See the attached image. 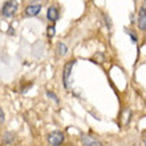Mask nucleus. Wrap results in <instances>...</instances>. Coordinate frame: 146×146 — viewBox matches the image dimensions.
Masks as SVG:
<instances>
[{"label":"nucleus","instance_id":"12","mask_svg":"<svg viewBox=\"0 0 146 146\" xmlns=\"http://www.w3.org/2000/svg\"><path fill=\"white\" fill-rule=\"evenodd\" d=\"M125 32H126V33H129V35H130L131 41H133V42H137V40H138V38H137V36H135V33H134V32H131L130 29H127V28H125Z\"/></svg>","mask_w":146,"mask_h":146},{"label":"nucleus","instance_id":"11","mask_svg":"<svg viewBox=\"0 0 146 146\" xmlns=\"http://www.w3.org/2000/svg\"><path fill=\"white\" fill-rule=\"evenodd\" d=\"M46 97H48V98H50V100H53L54 102H56V104H60V100H58V97L56 96V94H54L53 92L48 90V92H46Z\"/></svg>","mask_w":146,"mask_h":146},{"label":"nucleus","instance_id":"7","mask_svg":"<svg viewBox=\"0 0 146 146\" xmlns=\"http://www.w3.org/2000/svg\"><path fill=\"white\" fill-rule=\"evenodd\" d=\"M81 143L85 146H101L102 145V142H100L98 139L93 138V137H90V135H82L81 137Z\"/></svg>","mask_w":146,"mask_h":146},{"label":"nucleus","instance_id":"13","mask_svg":"<svg viewBox=\"0 0 146 146\" xmlns=\"http://www.w3.org/2000/svg\"><path fill=\"white\" fill-rule=\"evenodd\" d=\"M102 17H104V20H106V23H108V28H111V21H110V19H109V16L106 15V13H104Z\"/></svg>","mask_w":146,"mask_h":146},{"label":"nucleus","instance_id":"6","mask_svg":"<svg viewBox=\"0 0 146 146\" xmlns=\"http://www.w3.org/2000/svg\"><path fill=\"white\" fill-rule=\"evenodd\" d=\"M138 28L141 31L145 32L146 31V8L145 7H141L139 8V12H138Z\"/></svg>","mask_w":146,"mask_h":146},{"label":"nucleus","instance_id":"10","mask_svg":"<svg viewBox=\"0 0 146 146\" xmlns=\"http://www.w3.org/2000/svg\"><path fill=\"white\" fill-rule=\"evenodd\" d=\"M54 35H56V25H54V23H52L50 25H48V28H46V36L49 38H52Z\"/></svg>","mask_w":146,"mask_h":146},{"label":"nucleus","instance_id":"3","mask_svg":"<svg viewBox=\"0 0 146 146\" xmlns=\"http://www.w3.org/2000/svg\"><path fill=\"white\" fill-rule=\"evenodd\" d=\"M46 141H48V143L52 146H60L64 143L65 137H64V133H62V131L56 130V131H52V133L48 135Z\"/></svg>","mask_w":146,"mask_h":146},{"label":"nucleus","instance_id":"1","mask_svg":"<svg viewBox=\"0 0 146 146\" xmlns=\"http://www.w3.org/2000/svg\"><path fill=\"white\" fill-rule=\"evenodd\" d=\"M19 8V3L16 0H8L3 4L1 7V11H0V15L4 16V17H12V16L16 13Z\"/></svg>","mask_w":146,"mask_h":146},{"label":"nucleus","instance_id":"2","mask_svg":"<svg viewBox=\"0 0 146 146\" xmlns=\"http://www.w3.org/2000/svg\"><path fill=\"white\" fill-rule=\"evenodd\" d=\"M76 61H68L62 68V85L66 90L70 89V76H72V68L74 66Z\"/></svg>","mask_w":146,"mask_h":146},{"label":"nucleus","instance_id":"14","mask_svg":"<svg viewBox=\"0 0 146 146\" xmlns=\"http://www.w3.org/2000/svg\"><path fill=\"white\" fill-rule=\"evenodd\" d=\"M4 119H5V117H4V113H3V110L0 109V125L4 122Z\"/></svg>","mask_w":146,"mask_h":146},{"label":"nucleus","instance_id":"5","mask_svg":"<svg viewBox=\"0 0 146 146\" xmlns=\"http://www.w3.org/2000/svg\"><path fill=\"white\" fill-rule=\"evenodd\" d=\"M46 19L49 20L50 23H56L60 19V9H58V7L52 5V7L48 8V11H46Z\"/></svg>","mask_w":146,"mask_h":146},{"label":"nucleus","instance_id":"9","mask_svg":"<svg viewBox=\"0 0 146 146\" xmlns=\"http://www.w3.org/2000/svg\"><path fill=\"white\" fill-rule=\"evenodd\" d=\"M13 141H15V135L12 134V133H5V135H4L3 138V143L4 145H11V143H13Z\"/></svg>","mask_w":146,"mask_h":146},{"label":"nucleus","instance_id":"8","mask_svg":"<svg viewBox=\"0 0 146 146\" xmlns=\"http://www.w3.org/2000/svg\"><path fill=\"white\" fill-rule=\"evenodd\" d=\"M66 53H68V46H66V44L58 42L57 44V54L60 57H62V56H65Z\"/></svg>","mask_w":146,"mask_h":146},{"label":"nucleus","instance_id":"4","mask_svg":"<svg viewBox=\"0 0 146 146\" xmlns=\"http://www.w3.org/2000/svg\"><path fill=\"white\" fill-rule=\"evenodd\" d=\"M41 8H42L41 4H29L24 9V15L27 16V17H36L41 12Z\"/></svg>","mask_w":146,"mask_h":146}]
</instances>
